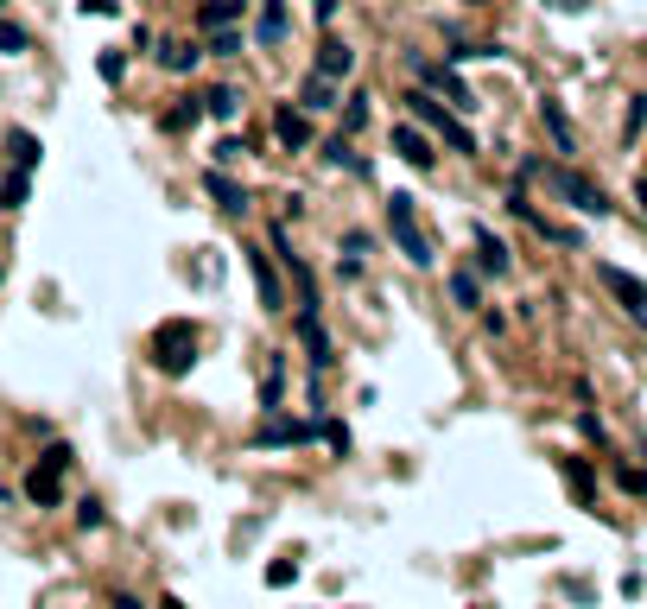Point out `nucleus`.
Masks as SVG:
<instances>
[{
    "label": "nucleus",
    "mask_w": 647,
    "mask_h": 609,
    "mask_svg": "<svg viewBox=\"0 0 647 609\" xmlns=\"http://www.w3.org/2000/svg\"><path fill=\"white\" fill-rule=\"evenodd\" d=\"M642 495H647V477H642Z\"/></svg>",
    "instance_id": "nucleus-41"
},
{
    "label": "nucleus",
    "mask_w": 647,
    "mask_h": 609,
    "mask_svg": "<svg viewBox=\"0 0 647 609\" xmlns=\"http://www.w3.org/2000/svg\"><path fill=\"white\" fill-rule=\"evenodd\" d=\"M57 477H64V470H51V464H38V470L26 477V495H32L38 508H51V501H57Z\"/></svg>",
    "instance_id": "nucleus-19"
},
{
    "label": "nucleus",
    "mask_w": 647,
    "mask_h": 609,
    "mask_svg": "<svg viewBox=\"0 0 647 609\" xmlns=\"http://www.w3.org/2000/svg\"><path fill=\"white\" fill-rule=\"evenodd\" d=\"M0 273H6V267H0Z\"/></svg>",
    "instance_id": "nucleus-43"
},
{
    "label": "nucleus",
    "mask_w": 647,
    "mask_h": 609,
    "mask_svg": "<svg viewBox=\"0 0 647 609\" xmlns=\"http://www.w3.org/2000/svg\"><path fill=\"white\" fill-rule=\"evenodd\" d=\"M393 152L412 165V172H432V140L419 127H393Z\"/></svg>",
    "instance_id": "nucleus-11"
},
{
    "label": "nucleus",
    "mask_w": 647,
    "mask_h": 609,
    "mask_svg": "<svg viewBox=\"0 0 647 609\" xmlns=\"http://www.w3.org/2000/svg\"><path fill=\"white\" fill-rule=\"evenodd\" d=\"M273 140H279L286 152H305V146H311V115H305V109H279V115H273Z\"/></svg>",
    "instance_id": "nucleus-8"
},
{
    "label": "nucleus",
    "mask_w": 647,
    "mask_h": 609,
    "mask_svg": "<svg viewBox=\"0 0 647 609\" xmlns=\"http://www.w3.org/2000/svg\"><path fill=\"white\" fill-rule=\"evenodd\" d=\"M546 6H558V13H584V0H546Z\"/></svg>",
    "instance_id": "nucleus-37"
},
{
    "label": "nucleus",
    "mask_w": 647,
    "mask_h": 609,
    "mask_svg": "<svg viewBox=\"0 0 647 609\" xmlns=\"http://www.w3.org/2000/svg\"><path fill=\"white\" fill-rule=\"evenodd\" d=\"M597 286L635 318V324H647V279H635V273H622V267H610V260H597Z\"/></svg>",
    "instance_id": "nucleus-5"
},
{
    "label": "nucleus",
    "mask_w": 647,
    "mask_h": 609,
    "mask_svg": "<svg viewBox=\"0 0 647 609\" xmlns=\"http://www.w3.org/2000/svg\"><path fill=\"white\" fill-rule=\"evenodd\" d=\"M115 609H140V597H115Z\"/></svg>",
    "instance_id": "nucleus-39"
},
{
    "label": "nucleus",
    "mask_w": 647,
    "mask_h": 609,
    "mask_svg": "<svg viewBox=\"0 0 647 609\" xmlns=\"http://www.w3.org/2000/svg\"><path fill=\"white\" fill-rule=\"evenodd\" d=\"M311 70H324V77H350V70H356V51H350L343 38H324L318 58H311Z\"/></svg>",
    "instance_id": "nucleus-13"
},
{
    "label": "nucleus",
    "mask_w": 647,
    "mask_h": 609,
    "mask_svg": "<svg viewBox=\"0 0 647 609\" xmlns=\"http://www.w3.org/2000/svg\"><path fill=\"white\" fill-rule=\"evenodd\" d=\"M0 51H26V32L19 26H0Z\"/></svg>",
    "instance_id": "nucleus-35"
},
{
    "label": "nucleus",
    "mask_w": 647,
    "mask_h": 609,
    "mask_svg": "<svg viewBox=\"0 0 647 609\" xmlns=\"http://www.w3.org/2000/svg\"><path fill=\"white\" fill-rule=\"evenodd\" d=\"M197 115H203V102H197V96H184V109H172V115H165V127L178 133V127H191V121H197Z\"/></svg>",
    "instance_id": "nucleus-27"
},
{
    "label": "nucleus",
    "mask_w": 647,
    "mask_h": 609,
    "mask_svg": "<svg viewBox=\"0 0 647 609\" xmlns=\"http://www.w3.org/2000/svg\"><path fill=\"white\" fill-rule=\"evenodd\" d=\"M324 438H330V445H337V457H343V451H350V425H343V419H324Z\"/></svg>",
    "instance_id": "nucleus-31"
},
{
    "label": "nucleus",
    "mask_w": 647,
    "mask_h": 609,
    "mask_svg": "<svg viewBox=\"0 0 647 609\" xmlns=\"http://www.w3.org/2000/svg\"><path fill=\"white\" fill-rule=\"evenodd\" d=\"M19 204H26V172L0 178V210H19Z\"/></svg>",
    "instance_id": "nucleus-26"
},
{
    "label": "nucleus",
    "mask_w": 647,
    "mask_h": 609,
    "mask_svg": "<svg viewBox=\"0 0 647 609\" xmlns=\"http://www.w3.org/2000/svg\"><path fill=\"white\" fill-rule=\"evenodd\" d=\"M311 13H318V19L330 26V13H337V0H311Z\"/></svg>",
    "instance_id": "nucleus-36"
},
{
    "label": "nucleus",
    "mask_w": 647,
    "mask_h": 609,
    "mask_svg": "<svg viewBox=\"0 0 647 609\" xmlns=\"http://www.w3.org/2000/svg\"><path fill=\"white\" fill-rule=\"evenodd\" d=\"M388 236H393V247L406 254V267H438V247H432V236L419 229V210H412V197L406 191H393L388 197Z\"/></svg>",
    "instance_id": "nucleus-1"
},
{
    "label": "nucleus",
    "mask_w": 647,
    "mask_h": 609,
    "mask_svg": "<svg viewBox=\"0 0 647 609\" xmlns=\"http://www.w3.org/2000/svg\"><path fill=\"white\" fill-rule=\"evenodd\" d=\"M152 362L165 368V374H191V362H197V324H191V318L159 324V331H152Z\"/></svg>",
    "instance_id": "nucleus-3"
},
{
    "label": "nucleus",
    "mask_w": 647,
    "mask_h": 609,
    "mask_svg": "<svg viewBox=\"0 0 647 609\" xmlns=\"http://www.w3.org/2000/svg\"><path fill=\"white\" fill-rule=\"evenodd\" d=\"M476 260H483L489 273H508V267H515V254H508V242H496L489 229H476Z\"/></svg>",
    "instance_id": "nucleus-17"
},
{
    "label": "nucleus",
    "mask_w": 647,
    "mask_h": 609,
    "mask_svg": "<svg viewBox=\"0 0 647 609\" xmlns=\"http://www.w3.org/2000/svg\"><path fill=\"white\" fill-rule=\"evenodd\" d=\"M343 96H337V77H324V70H311L305 77V89H298V109L305 115H324V109H337Z\"/></svg>",
    "instance_id": "nucleus-9"
},
{
    "label": "nucleus",
    "mask_w": 647,
    "mask_h": 609,
    "mask_svg": "<svg viewBox=\"0 0 647 609\" xmlns=\"http://www.w3.org/2000/svg\"><path fill=\"white\" fill-rule=\"evenodd\" d=\"M210 51H216V58H242V32H235V26L210 32Z\"/></svg>",
    "instance_id": "nucleus-25"
},
{
    "label": "nucleus",
    "mask_w": 647,
    "mask_h": 609,
    "mask_svg": "<svg viewBox=\"0 0 647 609\" xmlns=\"http://www.w3.org/2000/svg\"><path fill=\"white\" fill-rule=\"evenodd\" d=\"M578 432H584V438H597V445H610V432H603V419H597V413H584V419H578Z\"/></svg>",
    "instance_id": "nucleus-34"
},
{
    "label": "nucleus",
    "mask_w": 647,
    "mask_h": 609,
    "mask_svg": "<svg viewBox=\"0 0 647 609\" xmlns=\"http://www.w3.org/2000/svg\"><path fill=\"white\" fill-rule=\"evenodd\" d=\"M242 6H248V0H203L197 26H203V32H223V26H235V19H242Z\"/></svg>",
    "instance_id": "nucleus-16"
},
{
    "label": "nucleus",
    "mask_w": 647,
    "mask_h": 609,
    "mask_svg": "<svg viewBox=\"0 0 647 609\" xmlns=\"http://www.w3.org/2000/svg\"><path fill=\"white\" fill-rule=\"evenodd\" d=\"M203 109H210L216 121H229V115L242 109V96H235V89H210V96H203Z\"/></svg>",
    "instance_id": "nucleus-24"
},
{
    "label": "nucleus",
    "mask_w": 647,
    "mask_h": 609,
    "mask_svg": "<svg viewBox=\"0 0 647 609\" xmlns=\"http://www.w3.org/2000/svg\"><path fill=\"white\" fill-rule=\"evenodd\" d=\"M292 331L305 337V350H311V362L330 368V337H324V324H318V305H305L298 318H292Z\"/></svg>",
    "instance_id": "nucleus-10"
},
{
    "label": "nucleus",
    "mask_w": 647,
    "mask_h": 609,
    "mask_svg": "<svg viewBox=\"0 0 647 609\" xmlns=\"http://www.w3.org/2000/svg\"><path fill=\"white\" fill-rule=\"evenodd\" d=\"M539 178H546V191H558V197H565L571 210H584V216H597V223H603V216L616 210V204L603 197V184H590V178H578L571 165H539Z\"/></svg>",
    "instance_id": "nucleus-2"
},
{
    "label": "nucleus",
    "mask_w": 647,
    "mask_h": 609,
    "mask_svg": "<svg viewBox=\"0 0 647 609\" xmlns=\"http://www.w3.org/2000/svg\"><path fill=\"white\" fill-rule=\"evenodd\" d=\"M324 165H337V172H356V178H369V159L350 146V133H337V140H324Z\"/></svg>",
    "instance_id": "nucleus-14"
},
{
    "label": "nucleus",
    "mask_w": 647,
    "mask_h": 609,
    "mask_svg": "<svg viewBox=\"0 0 647 609\" xmlns=\"http://www.w3.org/2000/svg\"><path fill=\"white\" fill-rule=\"evenodd\" d=\"M159 609H184V604H178V597H165V604H159Z\"/></svg>",
    "instance_id": "nucleus-40"
},
{
    "label": "nucleus",
    "mask_w": 647,
    "mask_h": 609,
    "mask_svg": "<svg viewBox=\"0 0 647 609\" xmlns=\"http://www.w3.org/2000/svg\"><path fill=\"white\" fill-rule=\"evenodd\" d=\"M197 58H203L197 45H165V51H159V64H165L172 77H184V70H197Z\"/></svg>",
    "instance_id": "nucleus-22"
},
{
    "label": "nucleus",
    "mask_w": 647,
    "mask_h": 609,
    "mask_svg": "<svg viewBox=\"0 0 647 609\" xmlns=\"http://www.w3.org/2000/svg\"><path fill=\"white\" fill-rule=\"evenodd\" d=\"M539 121H546V133H552V146H558V152H578V133H571V115H565L558 102H539Z\"/></svg>",
    "instance_id": "nucleus-15"
},
{
    "label": "nucleus",
    "mask_w": 647,
    "mask_h": 609,
    "mask_svg": "<svg viewBox=\"0 0 647 609\" xmlns=\"http://www.w3.org/2000/svg\"><path fill=\"white\" fill-rule=\"evenodd\" d=\"M470 6H483V0H470Z\"/></svg>",
    "instance_id": "nucleus-42"
},
{
    "label": "nucleus",
    "mask_w": 647,
    "mask_h": 609,
    "mask_svg": "<svg viewBox=\"0 0 647 609\" xmlns=\"http://www.w3.org/2000/svg\"><path fill=\"white\" fill-rule=\"evenodd\" d=\"M565 483H571L578 501H590V495H597V477H590V464H584V457H565Z\"/></svg>",
    "instance_id": "nucleus-21"
},
{
    "label": "nucleus",
    "mask_w": 647,
    "mask_h": 609,
    "mask_svg": "<svg viewBox=\"0 0 647 609\" xmlns=\"http://www.w3.org/2000/svg\"><path fill=\"white\" fill-rule=\"evenodd\" d=\"M298 578V559H279V565H266V584L279 591V584H292Z\"/></svg>",
    "instance_id": "nucleus-30"
},
{
    "label": "nucleus",
    "mask_w": 647,
    "mask_h": 609,
    "mask_svg": "<svg viewBox=\"0 0 647 609\" xmlns=\"http://www.w3.org/2000/svg\"><path fill=\"white\" fill-rule=\"evenodd\" d=\"M635 204H642V216H647V178H642V184H635Z\"/></svg>",
    "instance_id": "nucleus-38"
},
{
    "label": "nucleus",
    "mask_w": 647,
    "mask_h": 609,
    "mask_svg": "<svg viewBox=\"0 0 647 609\" xmlns=\"http://www.w3.org/2000/svg\"><path fill=\"white\" fill-rule=\"evenodd\" d=\"M242 152H248V140H235V133H229V140H216V165H235Z\"/></svg>",
    "instance_id": "nucleus-29"
},
{
    "label": "nucleus",
    "mask_w": 647,
    "mask_h": 609,
    "mask_svg": "<svg viewBox=\"0 0 647 609\" xmlns=\"http://www.w3.org/2000/svg\"><path fill=\"white\" fill-rule=\"evenodd\" d=\"M203 191L216 197V210H229V216H248V191L229 178V165H216V172H203Z\"/></svg>",
    "instance_id": "nucleus-7"
},
{
    "label": "nucleus",
    "mask_w": 647,
    "mask_h": 609,
    "mask_svg": "<svg viewBox=\"0 0 647 609\" xmlns=\"http://www.w3.org/2000/svg\"><path fill=\"white\" fill-rule=\"evenodd\" d=\"M255 38H260V45H279V38H286V6H279V0H266V6H260Z\"/></svg>",
    "instance_id": "nucleus-18"
},
{
    "label": "nucleus",
    "mask_w": 647,
    "mask_h": 609,
    "mask_svg": "<svg viewBox=\"0 0 647 609\" xmlns=\"http://www.w3.org/2000/svg\"><path fill=\"white\" fill-rule=\"evenodd\" d=\"M642 121H647V96H635V102H629V121H622V133L635 140V133H642Z\"/></svg>",
    "instance_id": "nucleus-32"
},
{
    "label": "nucleus",
    "mask_w": 647,
    "mask_h": 609,
    "mask_svg": "<svg viewBox=\"0 0 647 609\" xmlns=\"http://www.w3.org/2000/svg\"><path fill=\"white\" fill-rule=\"evenodd\" d=\"M406 102H412V115H419V121L432 127V133H438L444 146H457V152H476V133H470V127L457 121V115H444V102H438L432 89H412Z\"/></svg>",
    "instance_id": "nucleus-4"
},
{
    "label": "nucleus",
    "mask_w": 647,
    "mask_h": 609,
    "mask_svg": "<svg viewBox=\"0 0 647 609\" xmlns=\"http://www.w3.org/2000/svg\"><path fill=\"white\" fill-rule=\"evenodd\" d=\"M451 299H457V305H464V311H476V305H483V279H476V273H464V267H457V273H451Z\"/></svg>",
    "instance_id": "nucleus-20"
},
{
    "label": "nucleus",
    "mask_w": 647,
    "mask_h": 609,
    "mask_svg": "<svg viewBox=\"0 0 647 609\" xmlns=\"http://www.w3.org/2000/svg\"><path fill=\"white\" fill-rule=\"evenodd\" d=\"M6 152L19 159V172H32V165H38V140H32L26 127H13V133H6Z\"/></svg>",
    "instance_id": "nucleus-23"
},
{
    "label": "nucleus",
    "mask_w": 647,
    "mask_h": 609,
    "mask_svg": "<svg viewBox=\"0 0 647 609\" xmlns=\"http://www.w3.org/2000/svg\"><path fill=\"white\" fill-rule=\"evenodd\" d=\"M362 121H369V96H350V109H343V133H356Z\"/></svg>",
    "instance_id": "nucleus-28"
},
{
    "label": "nucleus",
    "mask_w": 647,
    "mask_h": 609,
    "mask_svg": "<svg viewBox=\"0 0 647 609\" xmlns=\"http://www.w3.org/2000/svg\"><path fill=\"white\" fill-rule=\"evenodd\" d=\"M248 273H255V286H260V305H266V311H286V292H279L273 260H266V254H248Z\"/></svg>",
    "instance_id": "nucleus-12"
},
{
    "label": "nucleus",
    "mask_w": 647,
    "mask_h": 609,
    "mask_svg": "<svg viewBox=\"0 0 647 609\" xmlns=\"http://www.w3.org/2000/svg\"><path fill=\"white\" fill-rule=\"evenodd\" d=\"M121 70H128V58H121V51H102V77L121 83Z\"/></svg>",
    "instance_id": "nucleus-33"
},
{
    "label": "nucleus",
    "mask_w": 647,
    "mask_h": 609,
    "mask_svg": "<svg viewBox=\"0 0 647 609\" xmlns=\"http://www.w3.org/2000/svg\"><path fill=\"white\" fill-rule=\"evenodd\" d=\"M412 77L425 83V89H444L451 96V109H476V96L464 89V77H457V64L444 58V64H425V58H412Z\"/></svg>",
    "instance_id": "nucleus-6"
}]
</instances>
